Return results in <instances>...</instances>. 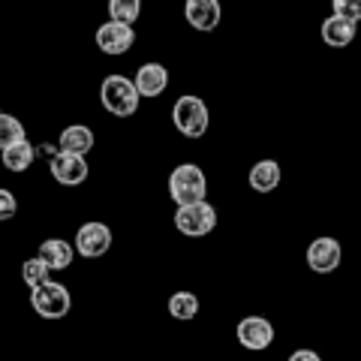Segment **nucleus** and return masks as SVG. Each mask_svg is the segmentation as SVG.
I'll list each match as a JSON object with an SVG mask.
<instances>
[{"instance_id": "6ab92c4d", "label": "nucleus", "mask_w": 361, "mask_h": 361, "mask_svg": "<svg viewBox=\"0 0 361 361\" xmlns=\"http://www.w3.org/2000/svg\"><path fill=\"white\" fill-rule=\"evenodd\" d=\"M21 139H27L25 135V123H21L18 118L6 115V111H0V151L9 148V145H16Z\"/></svg>"}, {"instance_id": "f257e3e1", "label": "nucleus", "mask_w": 361, "mask_h": 361, "mask_svg": "<svg viewBox=\"0 0 361 361\" xmlns=\"http://www.w3.org/2000/svg\"><path fill=\"white\" fill-rule=\"evenodd\" d=\"M99 103L109 115L115 118H133L139 111V103H142V94L135 90V82L121 73H111L103 78L99 85Z\"/></svg>"}, {"instance_id": "7ed1b4c3", "label": "nucleus", "mask_w": 361, "mask_h": 361, "mask_svg": "<svg viewBox=\"0 0 361 361\" xmlns=\"http://www.w3.org/2000/svg\"><path fill=\"white\" fill-rule=\"evenodd\" d=\"M169 196L175 205H193L208 199V178L196 163H180L169 175Z\"/></svg>"}, {"instance_id": "39448f33", "label": "nucleus", "mask_w": 361, "mask_h": 361, "mask_svg": "<svg viewBox=\"0 0 361 361\" xmlns=\"http://www.w3.org/2000/svg\"><path fill=\"white\" fill-rule=\"evenodd\" d=\"M175 229L187 238H205L217 229V211H214V205H208V199L193 202V205H178Z\"/></svg>"}, {"instance_id": "dca6fc26", "label": "nucleus", "mask_w": 361, "mask_h": 361, "mask_svg": "<svg viewBox=\"0 0 361 361\" xmlns=\"http://www.w3.org/2000/svg\"><path fill=\"white\" fill-rule=\"evenodd\" d=\"M280 178H283V172H280L277 160H259L247 175V184H250L253 193H271V190L280 187Z\"/></svg>"}, {"instance_id": "aec40b11", "label": "nucleus", "mask_w": 361, "mask_h": 361, "mask_svg": "<svg viewBox=\"0 0 361 361\" xmlns=\"http://www.w3.org/2000/svg\"><path fill=\"white\" fill-rule=\"evenodd\" d=\"M142 16V0H109V18L135 25Z\"/></svg>"}, {"instance_id": "4be33fe9", "label": "nucleus", "mask_w": 361, "mask_h": 361, "mask_svg": "<svg viewBox=\"0 0 361 361\" xmlns=\"http://www.w3.org/2000/svg\"><path fill=\"white\" fill-rule=\"evenodd\" d=\"M331 9H334V16L361 21V0H331Z\"/></svg>"}, {"instance_id": "423d86ee", "label": "nucleus", "mask_w": 361, "mask_h": 361, "mask_svg": "<svg viewBox=\"0 0 361 361\" xmlns=\"http://www.w3.org/2000/svg\"><path fill=\"white\" fill-rule=\"evenodd\" d=\"M94 39H97V49L103 54H109V58H121V54H127L135 45V27L127 25V21L109 18L97 27Z\"/></svg>"}, {"instance_id": "b1692460", "label": "nucleus", "mask_w": 361, "mask_h": 361, "mask_svg": "<svg viewBox=\"0 0 361 361\" xmlns=\"http://www.w3.org/2000/svg\"><path fill=\"white\" fill-rule=\"evenodd\" d=\"M289 361H322V355L313 353V349H295V353L289 355Z\"/></svg>"}, {"instance_id": "6e6552de", "label": "nucleus", "mask_w": 361, "mask_h": 361, "mask_svg": "<svg viewBox=\"0 0 361 361\" xmlns=\"http://www.w3.org/2000/svg\"><path fill=\"white\" fill-rule=\"evenodd\" d=\"M49 172H51V178L58 180L61 187H82L87 180V175H90V169H87L85 157L66 154V151H54L49 157Z\"/></svg>"}, {"instance_id": "1a4fd4ad", "label": "nucleus", "mask_w": 361, "mask_h": 361, "mask_svg": "<svg viewBox=\"0 0 361 361\" xmlns=\"http://www.w3.org/2000/svg\"><path fill=\"white\" fill-rule=\"evenodd\" d=\"M235 337H238V343L244 349H250V353H262L274 343V325L265 316H244L238 322V329H235Z\"/></svg>"}, {"instance_id": "9d476101", "label": "nucleus", "mask_w": 361, "mask_h": 361, "mask_svg": "<svg viewBox=\"0 0 361 361\" xmlns=\"http://www.w3.org/2000/svg\"><path fill=\"white\" fill-rule=\"evenodd\" d=\"M184 18L193 30L211 33L220 27L223 6H220V0H184Z\"/></svg>"}, {"instance_id": "9b49d317", "label": "nucleus", "mask_w": 361, "mask_h": 361, "mask_svg": "<svg viewBox=\"0 0 361 361\" xmlns=\"http://www.w3.org/2000/svg\"><path fill=\"white\" fill-rule=\"evenodd\" d=\"M341 259H343L341 241L329 238V235H325V238H316L307 247V265H310V271H316V274H331V271H337Z\"/></svg>"}, {"instance_id": "f8f14e48", "label": "nucleus", "mask_w": 361, "mask_h": 361, "mask_svg": "<svg viewBox=\"0 0 361 361\" xmlns=\"http://www.w3.org/2000/svg\"><path fill=\"white\" fill-rule=\"evenodd\" d=\"M135 90L145 97V99H157V97H163L166 94V87H169V70L163 63H142L139 70H135Z\"/></svg>"}, {"instance_id": "5701e85b", "label": "nucleus", "mask_w": 361, "mask_h": 361, "mask_svg": "<svg viewBox=\"0 0 361 361\" xmlns=\"http://www.w3.org/2000/svg\"><path fill=\"white\" fill-rule=\"evenodd\" d=\"M16 211H18V199L9 193V190L0 187V223L13 220V217H16Z\"/></svg>"}, {"instance_id": "a211bd4d", "label": "nucleus", "mask_w": 361, "mask_h": 361, "mask_svg": "<svg viewBox=\"0 0 361 361\" xmlns=\"http://www.w3.org/2000/svg\"><path fill=\"white\" fill-rule=\"evenodd\" d=\"M169 313H172V319H178V322L196 319V313H199V298L193 295V292L180 289V292H175V295L169 298Z\"/></svg>"}, {"instance_id": "20e7f679", "label": "nucleus", "mask_w": 361, "mask_h": 361, "mask_svg": "<svg viewBox=\"0 0 361 361\" xmlns=\"http://www.w3.org/2000/svg\"><path fill=\"white\" fill-rule=\"evenodd\" d=\"M30 307L37 316H42V319H63V316L73 310V295L63 283L45 280V283L30 289Z\"/></svg>"}, {"instance_id": "0eeeda50", "label": "nucleus", "mask_w": 361, "mask_h": 361, "mask_svg": "<svg viewBox=\"0 0 361 361\" xmlns=\"http://www.w3.org/2000/svg\"><path fill=\"white\" fill-rule=\"evenodd\" d=\"M111 229L106 223H99V220H90V223H82L78 226V232H75V256H82V259H99V256H106L111 250Z\"/></svg>"}, {"instance_id": "ddd939ff", "label": "nucleus", "mask_w": 361, "mask_h": 361, "mask_svg": "<svg viewBox=\"0 0 361 361\" xmlns=\"http://www.w3.org/2000/svg\"><path fill=\"white\" fill-rule=\"evenodd\" d=\"M319 37L329 49H346L358 37V21H349L343 16H329L319 27Z\"/></svg>"}, {"instance_id": "f03ea898", "label": "nucleus", "mask_w": 361, "mask_h": 361, "mask_svg": "<svg viewBox=\"0 0 361 361\" xmlns=\"http://www.w3.org/2000/svg\"><path fill=\"white\" fill-rule=\"evenodd\" d=\"M172 123L184 139H202L211 127V111L205 106V99L196 94H184L175 99L172 106Z\"/></svg>"}, {"instance_id": "2eb2a0df", "label": "nucleus", "mask_w": 361, "mask_h": 361, "mask_svg": "<svg viewBox=\"0 0 361 361\" xmlns=\"http://www.w3.org/2000/svg\"><path fill=\"white\" fill-rule=\"evenodd\" d=\"M37 256H39L51 271H66V268L73 265V259H75V247H73L70 241H63V238H45V241L39 244Z\"/></svg>"}, {"instance_id": "4468645a", "label": "nucleus", "mask_w": 361, "mask_h": 361, "mask_svg": "<svg viewBox=\"0 0 361 361\" xmlns=\"http://www.w3.org/2000/svg\"><path fill=\"white\" fill-rule=\"evenodd\" d=\"M94 130L85 127V123H70L66 130H61V139H58V151L66 154H78V157H87L94 151Z\"/></svg>"}, {"instance_id": "412c9836", "label": "nucleus", "mask_w": 361, "mask_h": 361, "mask_svg": "<svg viewBox=\"0 0 361 361\" xmlns=\"http://www.w3.org/2000/svg\"><path fill=\"white\" fill-rule=\"evenodd\" d=\"M49 274H51V268L45 265L39 256H33V259H27V262L21 265V280L27 283V289L45 283V280H49Z\"/></svg>"}, {"instance_id": "f3484780", "label": "nucleus", "mask_w": 361, "mask_h": 361, "mask_svg": "<svg viewBox=\"0 0 361 361\" xmlns=\"http://www.w3.org/2000/svg\"><path fill=\"white\" fill-rule=\"evenodd\" d=\"M33 160H37V148H33L27 139H21V142L0 151V163H4L9 172H27V169L33 166Z\"/></svg>"}]
</instances>
